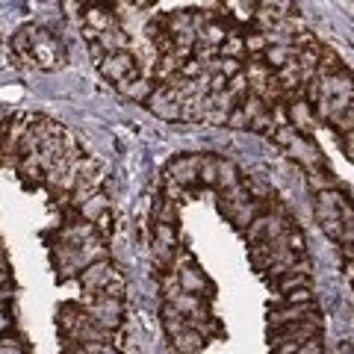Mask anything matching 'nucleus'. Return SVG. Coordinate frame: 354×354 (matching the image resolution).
Returning a JSON list of instances; mask_svg holds the SVG:
<instances>
[{
	"label": "nucleus",
	"mask_w": 354,
	"mask_h": 354,
	"mask_svg": "<svg viewBox=\"0 0 354 354\" xmlns=\"http://www.w3.org/2000/svg\"><path fill=\"white\" fill-rule=\"evenodd\" d=\"M30 36H32V65L36 68H59L62 65V48L57 44V39L44 30H32L30 27Z\"/></svg>",
	"instance_id": "nucleus-1"
},
{
	"label": "nucleus",
	"mask_w": 354,
	"mask_h": 354,
	"mask_svg": "<svg viewBox=\"0 0 354 354\" xmlns=\"http://www.w3.org/2000/svg\"><path fill=\"white\" fill-rule=\"evenodd\" d=\"M121 313H124V304L118 298H104V295H88V316L92 322L104 330H113L121 325Z\"/></svg>",
	"instance_id": "nucleus-2"
},
{
	"label": "nucleus",
	"mask_w": 354,
	"mask_h": 354,
	"mask_svg": "<svg viewBox=\"0 0 354 354\" xmlns=\"http://www.w3.org/2000/svg\"><path fill=\"white\" fill-rule=\"evenodd\" d=\"M101 74L113 83H127V80H136L139 77V62H136V53L127 50V53H109V57L101 62Z\"/></svg>",
	"instance_id": "nucleus-3"
},
{
	"label": "nucleus",
	"mask_w": 354,
	"mask_h": 354,
	"mask_svg": "<svg viewBox=\"0 0 354 354\" xmlns=\"http://www.w3.org/2000/svg\"><path fill=\"white\" fill-rule=\"evenodd\" d=\"M298 322H316L319 325V313H316V304H286V307H274L269 313V325L274 328H283V325H298Z\"/></svg>",
	"instance_id": "nucleus-4"
},
{
	"label": "nucleus",
	"mask_w": 354,
	"mask_h": 354,
	"mask_svg": "<svg viewBox=\"0 0 354 354\" xmlns=\"http://www.w3.org/2000/svg\"><path fill=\"white\" fill-rule=\"evenodd\" d=\"M319 337V325L316 322H298V325H283V328H274L272 334H269V346L272 348H278L283 346V342H307V339H313Z\"/></svg>",
	"instance_id": "nucleus-5"
},
{
	"label": "nucleus",
	"mask_w": 354,
	"mask_h": 354,
	"mask_svg": "<svg viewBox=\"0 0 354 354\" xmlns=\"http://www.w3.org/2000/svg\"><path fill=\"white\" fill-rule=\"evenodd\" d=\"M113 278H118V272L113 269V263H109V260H97V263L86 266V269L80 272V283L86 286L88 295H97Z\"/></svg>",
	"instance_id": "nucleus-6"
},
{
	"label": "nucleus",
	"mask_w": 354,
	"mask_h": 354,
	"mask_svg": "<svg viewBox=\"0 0 354 354\" xmlns=\"http://www.w3.org/2000/svg\"><path fill=\"white\" fill-rule=\"evenodd\" d=\"M286 151H290V157L301 162L307 171H310V169H319V165H322V151H319L307 136H298Z\"/></svg>",
	"instance_id": "nucleus-7"
},
{
	"label": "nucleus",
	"mask_w": 354,
	"mask_h": 354,
	"mask_svg": "<svg viewBox=\"0 0 354 354\" xmlns=\"http://www.w3.org/2000/svg\"><path fill=\"white\" fill-rule=\"evenodd\" d=\"M198 169H201V157H177L169 165V177L180 186H192L198 180Z\"/></svg>",
	"instance_id": "nucleus-8"
},
{
	"label": "nucleus",
	"mask_w": 354,
	"mask_h": 354,
	"mask_svg": "<svg viewBox=\"0 0 354 354\" xmlns=\"http://www.w3.org/2000/svg\"><path fill=\"white\" fill-rule=\"evenodd\" d=\"M298 50L295 44H274V48H269L263 53V62L269 65V68H274V71H281L283 65H290V62H298Z\"/></svg>",
	"instance_id": "nucleus-9"
},
{
	"label": "nucleus",
	"mask_w": 354,
	"mask_h": 354,
	"mask_svg": "<svg viewBox=\"0 0 354 354\" xmlns=\"http://www.w3.org/2000/svg\"><path fill=\"white\" fill-rule=\"evenodd\" d=\"M83 18H86V30H92V32H106V30H115V18H113V12H106L104 6H88L86 12H83Z\"/></svg>",
	"instance_id": "nucleus-10"
},
{
	"label": "nucleus",
	"mask_w": 354,
	"mask_h": 354,
	"mask_svg": "<svg viewBox=\"0 0 354 354\" xmlns=\"http://www.w3.org/2000/svg\"><path fill=\"white\" fill-rule=\"evenodd\" d=\"M204 342H207V337L201 334V330L189 328V330H183L180 337L171 339V351L174 354H198V351L204 348Z\"/></svg>",
	"instance_id": "nucleus-11"
},
{
	"label": "nucleus",
	"mask_w": 354,
	"mask_h": 354,
	"mask_svg": "<svg viewBox=\"0 0 354 354\" xmlns=\"http://www.w3.org/2000/svg\"><path fill=\"white\" fill-rule=\"evenodd\" d=\"M290 121H292V127L298 133H310V127L316 124V115H313V106H310L307 101H295L290 106Z\"/></svg>",
	"instance_id": "nucleus-12"
},
{
	"label": "nucleus",
	"mask_w": 354,
	"mask_h": 354,
	"mask_svg": "<svg viewBox=\"0 0 354 354\" xmlns=\"http://www.w3.org/2000/svg\"><path fill=\"white\" fill-rule=\"evenodd\" d=\"M162 325H165V334H169L171 339H174V337H180L183 330H189V328H192L189 319H186L183 313H177L171 304H165V307H162Z\"/></svg>",
	"instance_id": "nucleus-13"
},
{
	"label": "nucleus",
	"mask_w": 354,
	"mask_h": 354,
	"mask_svg": "<svg viewBox=\"0 0 354 354\" xmlns=\"http://www.w3.org/2000/svg\"><path fill=\"white\" fill-rule=\"evenodd\" d=\"M97 44H101V48L106 50V57H109V53H127V50H130V39H127L118 27L101 32V36H97Z\"/></svg>",
	"instance_id": "nucleus-14"
},
{
	"label": "nucleus",
	"mask_w": 354,
	"mask_h": 354,
	"mask_svg": "<svg viewBox=\"0 0 354 354\" xmlns=\"http://www.w3.org/2000/svg\"><path fill=\"white\" fill-rule=\"evenodd\" d=\"M257 216H260V204L254 201V198H251L248 204H239V207H234V209H227V218L234 221L239 230H248V225H251V221L257 218Z\"/></svg>",
	"instance_id": "nucleus-15"
},
{
	"label": "nucleus",
	"mask_w": 354,
	"mask_h": 354,
	"mask_svg": "<svg viewBox=\"0 0 354 354\" xmlns=\"http://www.w3.org/2000/svg\"><path fill=\"white\" fill-rule=\"evenodd\" d=\"M177 281H180V290L189 292V295H201L207 290V281L192 269V266H183V269H177Z\"/></svg>",
	"instance_id": "nucleus-16"
},
{
	"label": "nucleus",
	"mask_w": 354,
	"mask_h": 354,
	"mask_svg": "<svg viewBox=\"0 0 354 354\" xmlns=\"http://www.w3.org/2000/svg\"><path fill=\"white\" fill-rule=\"evenodd\" d=\"M118 92L130 97V101H148L151 97V83L145 80V77H136V80H127V83H118Z\"/></svg>",
	"instance_id": "nucleus-17"
},
{
	"label": "nucleus",
	"mask_w": 354,
	"mask_h": 354,
	"mask_svg": "<svg viewBox=\"0 0 354 354\" xmlns=\"http://www.w3.org/2000/svg\"><path fill=\"white\" fill-rule=\"evenodd\" d=\"M218 57L221 59H242L245 57V39L239 36V32H227V39L218 44Z\"/></svg>",
	"instance_id": "nucleus-18"
},
{
	"label": "nucleus",
	"mask_w": 354,
	"mask_h": 354,
	"mask_svg": "<svg viewBox=\"0 0 354 354\" xmlns=\"http://www.w3.org/2000/svg\"><path fill=\"white\" fill-rule=\"evenodd\" d=\"M218 189L221 192H227V189H234V186H239V171H236V165L230 162V160H218Z\"/></svg>",
	"instance_id": "nucleus-19"
},
{
	"label": "nucleus",
	"mask_w": 354,
	"mask_h": 354,
	"mask_svg": "<svg viewBox=\"0 0 354 354\" xmlns=\"http://www.w3.org/2000/svg\"><path fill=\"white\" fill-rule=\"evenodd\" d=\"M80 213H83V218H86V221H97L101 216H106V213H109V201H106V198H104L101 192H97L95 198H88V201L80 207Z\"/></svg>",
	"instance_id": "nucleus-20"
},
{
	"label": "nucleus",
	"mask_w": 354,
	"mask_h": 354,
	"mask_svg": "<svg viewBox=\"0 0 354 354\" xmlns=\"http://www.w3.org/2000/svg\"><path fill=\"white\" fill-rule=\"evenodd\" d=\"M153 242H162V245L177 248V230H174V225H162V221H153Z\"/></svg>",
	"instance_id": "nucleus-21"
},
{
	"label": "nucleus",
	"mask_w": 354,
	"mask_h": 354,
	"mask_svg": "<svg viewBox=\"0 0 354 354\" xmlns=\"http://www.w3.org/2000/svg\"><path fill=\"white\" fill-rule=\"evenodd\" d=\"M301 286H307V274H301V272H286L283 278H278V290L283 295L292 290H301Z\"/></svg>",
	"instance_id": "nucleus-22"
},
{
	"label": "nucleus",
	"mask_w": 354,
	"mask_h": 354,
	"mask_svg": "<svg viewBox=\"0 0 354 354\" xmlns=\"http://www.w3.org/2000/svg\"><path fill=\"white\" fill-rule=\"evenodd\" d=\"M198 180H201V183H216V180H218V160H216V157H201Z\"/></svg>",
	"instance_id": "nucleus-23"
},
{
	"label": "nucleus",
	"mask_w": 354,
	"mask_h": 354,
	"mask_svg": "<svg viewBox=\"0 0 354 354\" xmlns=\"http://www.w3.org/2000/svg\"><path fill=\"white\" fill-rule=\"evenodd\" d=\"M242 39H245V53H251V57H263L269 50V39L263 32H251V36H242Z\"/></svg>",
	"instance_id": "nucleus-24"
},
{
	"label": "nucleus",
	"mask_w": 354,
	"mask_h": 354,
	"mask_svg": "<svg viewBox=\"0 0 354 354\" xmlns=\"http://www.w3.org/2000/svg\"><path fill=\"white\" fill-rule=\"evenodd\" d=\"M307 183L313 186L316 192H330V189H337V180H334V177H330V174H319L316 169H310Z\"/></svg>",
	"instance_id": "nucleus-25"
},
{
	"label": "nucleus",
	"mask_w": 354,
	"mask_h": 354,
	"mask_svg": "<svg viewBox=\"0 0 354 354\" xmlns=\"http://www.w3.org/2000/svg\"><path fill=\"white\" fill-rule=\"evenodd\" d=\"M239 109H242V113L248 115V121H254V118H257L260 113H266V109H269V106L263 104V97H260V95H248L245 101L239 104Z\"/></svg>",
	"instance_id": "nucleus-26"
},
{
	"label": "nucleus",
	"mask_w": 354,
	"mask_h": 354,
	"mask_svg": "<svg viewBox=\"0 0 354 354\" xmlns=\"http://www.w3.org/2000/svg\"><path fill=\"white\" fill-rule=\"evenodd\" d=\"M298 136H301V133H298L292 124H278V127H274V133H272V139L278 142V145H283V148H290Z\"/></svg>",
	"instance_id": "nucleus-27"
},
{
	"label": "nucleus",
	"mask_w": 354,
	"mask_h": 354,
	"mask_svg": "<svg viewBox=\"0 0 354 354\" xmlns=\"http://www.w3.org/2000/svg\"><path fill=\"white\" fill-rule=\"evenodd\" d=\"M18 169H21V174H24V177H30V180H39V177H41V160H39V153L24 157Z\"/></svg>",
	"instance_id": "nucleus-28"
},
{
	"label": "nucleus",
	"mask_w": 354,
	"mask_h": 354,
	"mask_svg": "<svg viewBox=\"0 0 354 354\" xmlns=\"http://www.w3.org/2000/svg\"><path fill=\"white\" fill-rule=\"evenodd\" d=\"M157 118H162V121H180V115H183V109H180V104H162V106H153L151 109Z\"/></svg>",
	"instance_id": "nucleus-29"
},
{
	"label": "nucleus",
	"mask_w": 354,
	"mask_h": 354,
	"mask_svg": "<svg viewBox=\"0 0 354 354\" xmlns=\"http://www.w3.org/2000/svg\"><path fill=\"white\" fill-rule=\"evenodd\" d=\"M274 127H278V124H274V113H272V109H266V113H260L257 118H254L251 121V130H257V133H274Z\"/></svg>",
	"instance_id": "nucleus-30"
},
{
	"label": "nucleus",
	"mask_w": 354,
	"mask_h": 354,
	"mask_svg": "<svg viewBox=\"0 0 354 354\" xmlns=\"http://www.w3.org/2000/svg\"><path fill=\"white\" fill-rule=\"evenodd\" d=\"M157 221H162V225H177V204L174 201H165L160 204V213H157Z\"/></svg>",
	"instance_id": "nucleus-31"
},
{
	"label": "nucleus",
	"mask_w": 354,
	"mask_h": 354,
	"mask_svg": "<svg viewBox=\"0 0 354 354\" xmlns=\"http://www.w3.org/2000/svg\"><path fill=\"white\" fill-rule=\"evenodd\" d=\"M97 295H104V298H118V301H121V298H124V278H121V274H118V278H113Z\"/></svg>",
	"instance_id": "nucleus-32"
},
{
	"label": "nucleus",
	"mask_w": 354,
	"mask_h": 354,
	"mask_svg": "<svg viewBox=\"0 0 354 354\" xmlns=\"http://www.w3.org/2000/svg\"><path fill=\"white\" fill-rule=\"evenodd\" d=\"M201 74H204V65L198 62V59H186L180 65V77H183V80H198Z\"/></svg>",
	"instance_id": "nucleus-33"
},
{
	"label": "nucleus",
	"mask_w": 354,
	"mask_h": 354,
	"mask_svg": "<svg viewBox=\"0 0 354 354\" xmlns=\"http://www.w3.org/2000/svg\"><path fill=\"white\" fill-rule=\"evenodd\" d=\"M310 301H313V292H310V286H301V290L286 292V304H310Z\"/></svg>",
	"instance_id": "nucleus-34"
},
{
	"label": "nucleus",
	"mask_w": 354,
	"mask_h": 354,
	"mask_svg": "<svg viewBox=\"0 0 354 354\" xmlns=\"http://www.w3.org/2000/svg\"><path fill=\"white\" fill-rule=\"evenodd\" d=\"M242 183H245V189H248V195L254 192V195H257V198H272V189H269V186H266V183H260V180H257V177H248V180H242Z\"/></svg>",
	"instance_id": "nucleus-35"
},
{
	"label": "nucleus",
	"mask_w": 354,
	"mask_h": 354,
	"mask_svg": "<svg viewBox=\"0 0 354 354\" xmlns=\"http://www.w3.org/2000/svg\"><path fill=\"white\" fill-rule=\"evenodd\" d=\"M227 127H234V130H245V127H251V121H248V115L242 113V109L236 106L234 113L227 115Z\"/></svg>",
	"instance_id": "nucleus-36"
},
{
	"label": "nucleus",
	"mask_w": 354,
	"mask_h": 354,
	"mask_svg": "<svg viewBox=\"0 0 354 354\" xmlns=\"http://www.w3.org/2000/svg\"><path fill=\"white\" fill-rule=\"evenodd\" d=\"M80 348H83V354H118L109 342H86Z\"/></svg>",
	"instance_id": "nucleus-37"
},
{
	"label": "nucleus",
	"mask_w": 354,
	"mask_h": 354,
	"mask_svg": "<svg viewBox=\"0 0 354 354\" xmlns=\"http://www.w3.org/2000/svg\"><path fill=\"white\" fill-rule=\"evenodd\" d=\"M165 198H169V201H174V204L183 198V186H180V183H174L169 174H165Z\"/></svg>",
	"instance_id": "nucleus-38"
},
{
	"label": "nucleus",
	"mask_w": 354,
	"mask_h": 354,
	"mask_svg": "<svg viewBox=\"0 0 354 354\" xmlns=\"http://www.w3.org/2000/svg\"><path fill=\"white\" fill-rule=\"evenodd\" d=\"M227 115H230V113H221V109H207L204 121H209L213 127H227Z\"/></svg>",
	"instance_id": "nucleus-39"
},
{
	"label": "nucleus",
	"mask_w": 354,
	"mask_h": 354,
	"mask_svg": "<svg viewBox=\"0 0 354 354\" xmlns=\"http://www.w3.org/2000/svg\"><path fill=\"white\" fill-rule=\"evenodd\" d=\"M0 354H24L18 339H9V337H0Z\"/></svg>",
	"instance_id": "nucleus-40"
},
{
	"label": "nucleus",
	"mask_w": 354,
	"mask_h": 354,
	"mask_svg": "<svg viewBox=\"0 0 354 354\" xmlns=\"http://www.w3.org/2000/svg\"><path fill=\"white\" fill-rule=\"evenodd\" d=\"M322 230H325L330 239H337V242H339V236H342V221H339V218H334V221H322Z\"/></svg>",
	"instance_id": "nucleus-41"
},
{
	"label": "nucleus",
	"mask_w": 354,
	"mask_h": 354,
	"mask_svg": "<svg viewBox=\"0 0 354 354\" xmlns=\"http://www.w3.org/2000/svg\"><path fill=\"white\" fill-rule=\"evenodd\" d=\"M298 354H322V339L313 337V339L301 342V348H298Z\"/></svg>",
	"instance_id": "nucleus-42"
},
{
	"label": "nucleus",
	"mask_w": 354,
	"mask_h": 354,
	"mask_svg": "<svg viewBox=\"0 0 354 354\" xmlns=\"http://www.w3.org/2000/svg\"><path fill=\"white\" fill-rule=\"evenodd\" d=\"M342 245H354V218L342 225V236H339Z\"/></svg>",
	"instance_id": "nucleus-43"
},
{
	"label": "nucleus",
	"mask_w": 354,
	"mask_h": 354,
	"mask_svg": "<svg viewBox=\"0 0 354 354\" xmlns=\"http://www.w3.org/2000/svg\"><path fill=\"white\" fill-rule=\"evenodd\" d=\"M342 148H346V157L354 160V130L342 133Z\"/></svg>",
	"instance_id": "nucleus-44"
},
{
	"label": "nucleus",
	"mask_w": 354,
	"mask_h": 354,
	"mask_svg": "<svg viewBox=\"0 0 354 354\" xmlns=\"http://www.w3.org/2000/svg\"><path fill=\"white\" fill-rule=\"evenodd\" d=\"M9 325H12V322H9V316L3 313V310H0V334H3V330H6Z\"/></svg>",
	"instance_id": "nucleus-45"
},
{
	"label": "nucleus",
	"mask_w": 354,
	"mask_h": 354,
	"mask_svg": "<svg viewBox=\"0 0 354 354\" xmlns=\"http://www.w3.org/2000/svg\"><path fill=\"white\" fill-rule=\"evenodd\" d=\"M6 283H9V272H6V269H0V290H3Z\"/></svg>",
	"instance_id": "nucleus-46"
},
{
	"label": "nucleus",
	"mask_w": 354,
	"mask_h": 354,
	"mask_svg": "<svg viewBox=\"0 0 354 354\" xmlns=\"http://www.w3.org/2000/svg\"><path fill=\"white\" fill-rule=\"evenodd\" d=\"M0 269H6V257H3V251H0Z\"/></svg>",
	"instance_id": "nucleus-47"
}]
</instances>
